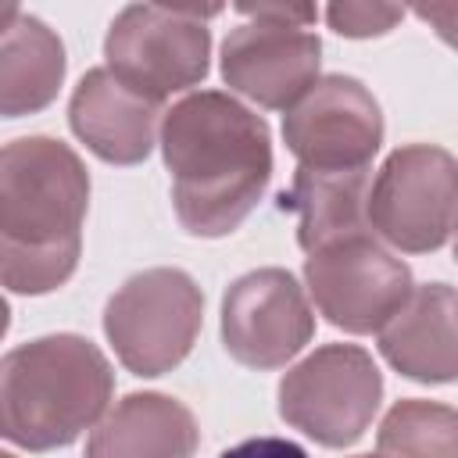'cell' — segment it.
Instances as JSON below:
<instances>
[{
    "label": "cell",
    "instance_id": "1",
    "mask_svg": "<svg viewBox=\"0 0 458 458\" xmlns=\"http://www.w3.org/2000/svg\"><path fill=\"white\" fill-rule=\"evenodd\" d=\"M172 208L190 236L218 240L243 225L272 179V132L236 97L200 89L161 118Z\"/></svg>",
    "mask_w": 458,
    "mask_h": 458
},
{
    "label": "cell",
    "instance_id": "2",
    "mask_svg": "<svg viewBox=\"0 0 458 458\" xmlns=\"http://www.w3.org/2000/svg\"><path fill=\"white\" fill-rule=\"evenodd\" d=\"M89 172L54 136L11 140L0 154V279L39 297L64 286L82 254Z\"/></svg>",
    "mask_w": 458,
    "mask_h": 458
},
{
    "label": "cell",
    "instance_id": "3",
    "mask_svg": "<svg viewBox=\"0 0 458 458\" xmlns=\"http://www.w3.org/2000/svg\"><path fill=\"white\" fill-rule=\"evenodd\" d=\"M114 372L104 351L79 333L18 344L0 361V433L25 451L79 440L107 415Z\"/></svg>",
    "mask_w": 458,
    "mask_h": 458
},
{
    "label": "cell",
    "instance_id": "4",
    "mask_svg": "<svg viewBox=\"0 0 458 458\" xmlns=\"http://www.w3.org/2000/svg\"><path fill=\"white\" fill-rule=\"evenodd\" d=\"M247 21L222 43V79L268 111H290L315 82L322 39L311 32L315 4H236Z\"/></svg>",
    "mask_w": 458,
    "mask_h": 458
},
{
    "label": "cell",
    "instance_id": "5",
    "mask_svg": "<svg viewBox=\"0 0 458 458\" xmlns=\"http://www.w3.org/2000/svg\"><path fill=\"white\" fill-rule=\"evenodd\" d=\"M222 7L197 4H129L104 36L107 68L136 93L165 104L197 86L211 64V29Z\"/></svg>",
    "mask_w": 458,
    "mask_h": 458
},
{
    "label": "cell",
    "instance_id": "6",
    "mask_svg": "<svg viewBox=\"0 0 458 458\" xmlns=\"http://www.w3.org/2000/svg\"><path fill=\"white\" fill-rule=\"evenodd\" d=\"M204 322V293L182 268H143L129 276L104 308V333L118 361L143 379L172 372Z\"/></svg>",
    "mask_w": 458,
    "mask_h": 458
},
{
    "label": "cell",
    "instance_id": "7",
    "mask_svg": "<svg viewBox=\"0 0 458 458\" xmlns=\"http://www.w3.org/2000/svg\"><path fill=\"white\" fill-rule=\"evenodd\" d=\"M383 376L358 344H326L279 379V415L322 447H351L372 426Z\"/></svg>",
    "mask_w": 458,
    "mask_h": 458
},
{
    "label": "cell",
    "instance_id": "8",
    "mask_svg": "<svg viewBox=\"0 0 458 458\" xmlns=\"http://www.w3.org/2000/svg\"><path fill=\"white\" fill-rule=\"evenodd\" d=\"M369 225L404 254L440 250L458 229V161L444 147H397L372 179Z\"/></svg>",
    "mask_w": 458,
    "mask_h": 458
},
{
    "label": "cell",
    "instance_id": "9",
    "mask_svg": "<svg viewBox=\"0 0 458 458\" xmlns=\"http://www.w3.org/2000/svg\"><path fill=\"white\" fill-rule=\"evenodd\" d=\"M304 286L329 326L379 333L411 297V268L376 243L372 233L326 243L304 258Z\"/></svg>",
    "mask_w": 458,
    "mask_h": 458
},
{
    "label": "cell",
    "instance_id": "10",
    "mask_svg": "<svg viewBox=\"0 0 458 458\" xmlns=\"http://www.w3.org/2000/svg\"><path fill=\"white\" fill-rule=\"evenodd\" d=\"M283 140L297 168H369L383 147V111L354 75H326L283 114Z\"/></svg>",
    "mask_w": 458,
    "mask_h": 458
},
{
    "label": "cell",
    "instance_id": "11",
    "mask_svg": "<svg viewBox=\"0 0 458 458\" xmlns=\"http://www.w3.org/2000/svg\"><path fill=\"white\" fill-rule=\"evenodd\" d=\"M315 333V311L286 268H254L222 297V344L247 369H283Z\"/></svg>",
    "mask_w": 458,
    "mask_h": 458
},
{
    "label": "cell",
    "instance_id": "12",
    "mask_svg": "<svg viewBox=\"0 0 458 458\" xmlns=\"http://www.w3.org/2000/svg\"><path fill=\"white\" fill-rule=\"evenodd\" d=\"M161 104L125 86L111 68H89L68 100L72 132L107 165H140L154 150Z\"/></svg>",
    "mask_w": 458,
    "mask_h": 458
},
{
    "label": "cell",
    "instance_id": "13",
    "mask_svg": "<svg viewBox=\"0 0 458 458\" xmlns=\"http://www.w3.org/2000/svg\"><path fill=\"white\" fill-rule=\"evenodd\" d=\"M379 354L404 379L458 383V290L447 283L415 286L379 329Z\"/></svg>",
    "mask_w": 458,
    "mask_h": 458
},
{
    "label": "cell",
    "instance_id": "14",
    "mask_svg": "<svg viewBox=\"0 0 458 458\" xmlns=\"http://www.w3.org/2000/svg\"><path fill=\"white\" fill-rule=\"evenodd\" d=\"M200 429L168 394H125L89 433L82 458H193Z\"/></svg>",
    "mask_w": 458,
    "mask_h": 458
},
{
    "label": "cell",
    "instance_id": "15",
    "mask_svg": "<svg viewBox=\"0 0 458 458\" xmlns=\"http://www.w3.org/2000/svg\"><path fill=\"white\" fill-rule=\"evenodd\" d=\"M64 43L57 32L4 4L0 21V114L21 118L43 111L64 82Z\"/></svg>",
    "mask_w": 458,
    "mask_h": 458
},
{
    "label": "cell",
    "instance_id": "16",
    "mask_svg": "<svg viewBox=\"0 0 458 458\" xmlns=\"http://www.w3.org/2000/svg\"><path fill=\"white\" fill-rule=\"evenodd\" d=\"M369 193H372L369 168H351V172L297 168L290 193H283V211L297 215L301 250L311 254L326 243L372 233Z\"/></svg>",
    "mask_w": 458,
    "mask_h": 458
},
{
    "label": "cell",
    "instance_id": "17",
    "mask_svg": "<svg viewBox=\"0 0 458 458\" xmlns=\"http://www.w3.org/2000/svg\"><path fill=\"white\" fill-rule=\"evenodd\" d=\"M379 458H458V408L440 401H397L376 433Z\"/></svg>",
    "mask_w": 458,
    "mask_h": 458
},
{
    "label": "cell",
    "instance_id": "18",
    "mask_svg": "<svg viewBox=\"0 0 458 458\" xmlns=\"http://www.w3.org/2000/svg\"><path fill=\"white\" fill-rule=\"evenodd\" d=\"M401 18H404L401 4H329L326 7L329 29L336 36H347V39L386 36Z\"/></svg>",
    "mask_w": 458,
    "mask_h": 458
},
{
    "label": "cell",
    "instance_id": "19",
    "mask_svg": "<svg viewBox=\"0 0 458 458\" xmlns=\"http://www.w3.org/2000/svg\"><path fill=\"white\" fill-rule=\"evenodd\" d=\"M218 458H308V451L283 437H254V440H243V444L222 451Z\"/></svg>",
    "mask_w": 458,
    "mask_h": 458
},
{
    "label": "cell",
    "instance_id": "20",
    "mask_svg": "<svg viewBox=\"0 0 458 458\" xmlns=\"http://www.w3.org/2000/svg\"><path fill=\"white\" fill-rule=\"evenodd\" d=\"M415 18L426 21L447 47L458 50V4H419Z\"/></svg>",
    "mask_w": 458,
    "mask_h": 458
},
{
    "label": "cell",
    "instance_id": "21",
    "mask_svg": "<svg viewBox=\"0 0 458 458\" xmlns=\"http://www.w3.org/2000/svg\"><path fill=\"white\" fill-rule=\"evenodd\" d=\"M454 261H458V229H454Z\"/></svg>",
    "mask_w": 458,
    "mask_h": 458
},
{
    "label": "cell",
    "instance_id": "22",
    "mask_svg": "<svg viewBox=\"0 0 458 458\" xmlns=\"http://www.w3.org/2000/svg\"><path fill=\"white\" fill-rule=\"evenodd\" d=\"M354 458H379V454H354Z\"/></svg>",
    "mask_w": 458,
    "mask_h": 458
},
{
    "label": "cell",
    "instance_id": "23",
    "mask_svg": "<svg viewBox=\"0 0 458 458\" xmlns=\"http://www.w3.org/2000/svg\"><path fill=\"white\" fill-rule=\"evenodd\" d=\"M0 458H14V454H0Z\"/></svg>",
    "mask_w": 458,
    "mask_h": 458
}]
</instances>
